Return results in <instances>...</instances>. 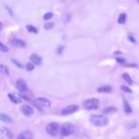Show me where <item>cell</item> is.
<instances>
[{"instance_id": "15", "label": "cell", "mask_w": 139, "mask_h": 139, "mask_svg": "<svg viewBox=\"0 0 139 139\" xmlns=\"http://www.w3.org/2000/svg\"><path fill=\"white\" fill-rule=\"evenodd\" d=\"M118 24H120V25H122V24H125L127 21V13H122L119 14V17H118Z\"/></svg>"}, {"instance_id": "35", "label": "cell", "mask_w": 139, "mask_h": 139, "mask_svg": "<svg viewBox=\"0 0 139 139\" xmlns=\"http://www.w3.org/2000/svg\"><path fill=\"white\" fill-rule=\"evenodd\" d=\"M2 28H3V24H2V22H0V31L2 30Z\"/></svg>"}, {"instance_id": "28", "label": "cell", "mask_w": 139, "mask_h": 139, "mask_svg": "<svg viewBox=\"0 0 139 139\" xmlns=\"http://www.w3.org/2000/svg\"><path fill=\"white\" fill-rule=\"evenodd\" d=\"M12 62H13V64H14V65L16 66V67H18L19 69H24V67H23V65H22L21 63H20V62H18V61L17 60H15V59H12Z\"/></svg>"}, {"instance_id": "30", "label": "cell", "mask_w": 139, "mask_h": 139, "mask_svg": "<svg viewBox=\"0 0 139 139\" xmlns=\"http://www.w3.org/2000/svg\"><path fill=\"white\" fill-rule=\"evenodd\" d=\"M64 46H59V47L57 48V51H56V53H57V54L60 55L61 53H63V51H64Z\"/></svg>"}, {"instance_id": "33", "label": "cell", "mask_w": 139, "mask_h": 139, "mask_svg": "<svg viewBox=\"0 0 139 139\" xmlns=\"http://www.w3.org/2000/svg\"><path fill=\"white\" fill-rule=\"evenodd\" d=\"M126 67H128V68H137L138 66L136 64H126Z\"/></svg>"}, {"instance_id": "13", "label": "cell", "mask_w": 139, "mask_h": 139, "mask_svg": "<svg viewBox=\"0 0 139 139\" xmlns=\"http://www.w3.org/2000/svg\"><path fill=\"white\" fill-rule=\"evenodd\" d=\"M0 73L2 74H4L5 76H9L10 75V71H9V68L7 66L3 65V64H0Z\"/></svg>"}, {"instance_id": "22", "label": "cell", "mask_w": 139, "mask_h": 139, "mask_svg": "<svg viewBox=\"0 0 139 139\" xmlns=\"http://www.w3.org/2000/svg\"><path fill=\"white\" fill-rule=\"evenodd\" d=\"M54 27V23H53V22H46L44 25V28L45 30H48V31H50V30H52Z\"/></svg>"}, {"instance_id": "17", "label": "cell", "mask_w": 139, "mask_h": 139, "mask_svg": "<svg viewBox=\"0 0 139 139\" xmlns=\"http://www.w3.org/2000/svg\"><path fill=\"white\" fill-rule=\"evenodd\" d=\"M122 77H123V79L127 82V83H128V84H130V85L134 84L132 79L131 78V75H130L129 74H127V73H124V74H122Z\"/></svg>"}, {"instance_id": "37", "label": "cell", "mask_w": 139, "mask_h": 139, "mask_svg": "<svg viewBox=\"0 0 139 139\" xmlns=\"http://www.w3.org/2000/svg\"><path fill=\"white\" fill-rule=\"evenodd\" d=\"M137 2H138V3H139V0H137Z\"/></svg>"}, {"instance_id": "16", "label": "cell", "mask_w": 139, "mask_h": 139, "mask_svg": "<svg viewBox=\"0 0 139 139\" xmlns=\"http://www.w3.org/2000/svg\"><path fill=\"white\" fill-rule=\"evenodd\" d=\"M32 135L30 134V131H24L22 134H20L17 137V139H31Z\"/></svg>"}, {"instance_id": "8", "label": "cell", "mask_w": 139, "mask_h": 139, "mask_svg": "<svg viewBox=\"0 0 139 139\" xmlns=\"http://www.w3.org/2000/svg\"><path fill=\"white\" fill-rule=\"evenodd\" d=\"M20 110H21V113H23L24 115L28 116V117H30V116H32V114H34V109L29 105L21 106Z\"/></svg>"}, {"instance_id": "19", "label": "cell", "mask_w": 139, "mask_h": 139, "mask_svg": "<svg viewBox=\"0 0 139 139\" xmlns=\"http://www.w3.org/2000/svg\"><path fill=\"white\" fill-rule=\"evenodd\" d=\"M116 110H117V109H116L115 107H108V108H105L104 110H103V113H115Z\"/></svg>"}, {"instance_id": "2", "label": "cell", "mask_w": 139, "mask_h": 139, "mask_svg": "<svg viewBox=\"0 0 139 139\" xmlns=\"http://www.w3.org/2000/svg\"><path fill=\"white\" fill-rule=\"evenodd\" d=\"M83 107L86 110H96L99 108V99L98 98H90L87 99L83 103Z\"/></svg>"}, {"instance_id": "26", "label": "cell", "mask_w": 139, "mask_h": 139, "mask_svg": "<svg viewBox=\"0 0 139 139\" xmlns=\"http://www.w3.org/2000/svg\"><path fill=\"white\" fill-rule=\"evenodd\" d=\"M0 51L2 53H7V52H9V48L6 45L3 44L2 42H0Z\"/></svg>"}, {"instance_id": "10", "label": "cell", "mask_w": 139, "mask_h": 139, "mask_svg": "<svg viewBox=\"0 0 139 139\" xmlns=\"http://www.w3.org/2000/svg\"><path fill=\"white\" fill-rule=\"evenodd\" d=\"M113 87L110 85H103V86L98 87L96 89V91L98 92H101V93H110L113 92Z\"/></svg>"}, {"instance_id": "4", "label": "cell", "mask_w": 139, "mask_h": 139, "mask_svg": "<svg viewBox=\"0 0 139 139\" xmlns=\"http://www.w3.org/2000/svg\"><path fill=\"white\" fill-rule=\"evenodd\" d=\"M74 127L70 123H65L62 125L60 128V132L63 136H69L71 134H74Z\"/></svg>"}, {"instance_id": "20", "label": "cell", "mask_w": 139, "mask_h": 139, "mask_svg": "<svg viewBox=\"0 0 139 139\" xmlns=\"http://www.w3.org/2000/svg\"><path fill=\"white\" fill-rule=\"evenodd\" d=\"M26 29L28 30V32H32V34H37V32H38V30H37L34 26H32V25H27Z\"/></svg>"}, {"instance_id": "34", "label": "cell", "mask_w": 139, "mask_h": 139, "mask_svg": "<svg viewBox=\"0 0 139 139\" xmlns=\"http://www.w3.org/2000/svg\"><path fill=\"white\" fill-rule=\"evenodd\" d=\"M119 54H122V52H120V51H116V52L113 53V55H119Z\"/></svg>"}, {"instance_id": "18", "label": "cell", "mask_w": 139, "mask_h": 139, "mask_svg": "<svg viewBox=\"0 0 139 139\" xmlns=\"http://www.w3.org/2000/svg\"><path fill=\"white\" fill-rule=\"evenodd\" d=\"M8 97H9V99L11 100V101L13 103V104H19V103L21 102L19 98H17V97L14 96V95L12 94V93H9V94H8Z\"/></svg>"}, {"instance_id": "24", "label": "cell", "mask_w": 139, "mask_h": 139, "mask_svg": "<svg viewBox=\"0 0 139 139\" xmlns=\"http://www.w3.org/2000/svg\"><path fill=\"white\" fill-rule=\"evenodd\" d=\"M53 13H52V12H49V13H46L44 14V16H43V18H44V20H50V19L53 18Z\"/></svg>"}, {"instance_id": "27", "label": "cell", "mask_w": 139, "mask_h": 139, "mask_svg": "<svg viewBox=\"0 0 139 139\" xmlns=\"http://www.w3.org/2000/svg\"><path fill=\"white\" fill-rule=\"evenodd\" d=\"M120 89L123 91V92H129V93H131L132 92V91H131L129 87H127V86H125V85H122V86L120 87Z\"/></svg>"}, {"instance_id": "6", "label": "cell", "mask_w": 139, "mask_h": 139, "mask_svg": "<svg viewBox=\"0 0 139 139\" xmlns=\"http://www.w3.org/2000/svg\"><path fill=\"white\" fill-rule=\"evenodd\" d=\"M79 109V107L77 105H70L67 106V107L62 110V114L63 115H69V114H73L75 112H77Z\"/></svg>"}, {"instance_id": "31", "label": "cell", "mask_w": 139, "mask_h": 139, "mask_svg": "<svg viewBox=\"0 0 139 139\" xmlns=\"http://www.w3.org/2000/svg\"><path fill=\"white\" fill-rule=\"evenodd\" d=\"M115 60H116V62L119 64H124L125 62H126V60H125L124 58H121V57H116Z\"/></svg>"}, {"instance_id": "11", "label": "cell", "mask_w": 139, "mask_h": 139, "mask_svg": "<svg viewBox=\"0 0 139 139\" xmlns=\"http://www.w3.org/2000/svg\"><path fill=\"white\" fill-rule=\"evenodd\" d=\"M11 44L14 47H17V48H24L26 47V42L22 39H18V38H13L11 39Z\"/></svg>"}, {"instance_id": "29", "label": "cell", "mask_w": 139, "mask_h": 139, "mask_svg": "<svg viewBox=\"0 0 139 139\" xmlns=\"http://www.w3.org/2000/svg\"><path fill=\"white\" fill-rule=\"evenodd\" d=\"M5 8H6V10H7V12L9 13V14H10V15H11V16H14V13H13V10H12L11 7H9V6L6 5Z\"/></svg>"}, {"instance_id": "36", "label": "cell", "mask_w": 139, "mask_h": 139, "mask_svg": "<svg viewBox=\"0 0 139 139\" xmlns=\"http://www.w3.org/2000/svg\"><path fill=\"white\" fill-rule=\"evenodd\" d=\"M131 139H139V136H134V137H132Z\"/></svg>"}, {"instance_id": "32", "label": "cell", "mask_w": 139, "mask_h": 139, "mask_svg": "<svg viewBox=\"0 0 139 139\" xmlns=\"http://www.w3.org/2000/svg\"><path fill=\"white\" fill-rule=\"evenodd\" d=\"M128 39L130 40V41H131V43H134V44H135V43H136V40L134 39V37L132 36V35H129V36H128Z\"/></svg>"}, {"instance_id": "3", "label": "cell", "mask_w": 139, "mask_h": 139, "mask_svg": "<svg viewBox=\"0 0 139 139\" xmlns=\"http://www.w3.org/2000/svg\"><path fill=\"white\" fill-rule=\"evenodd\" d=\"M34 105L38 108H50L51 107V101L45 97H38V98H35L34 100Z\"/></svg>"}, {"instance_id": "9", "label": "cell", "mask_w": 139, "mask_h": 139, "mask_svg": "<svg viewBox=\"0 0 139 139\" xmlns=\"http://www.w3.org/2000/svg\"><path fill=\"white\" fill-rule=\"evenodd\" d=\"M30 60L34 65L36 66H40L42 64V58L40 57L39 55L36 54V53H32L31 56H30Z\"/></svg>"}, {"instance_id": "25", "label": "cell", "mask_w": 139, "mask_h": 139, "mask_svg": "<svg viewBox=\"0 0 139 139\" xmlns=\"http://www.w3.org/2000/svg\"><path fill=\"white\" fill-rule=\"evenodd\" d=\"M136 126H137V122L135 120H134V121H131L130 123L127 125V127H128L129 129H134V128H136Z\"/></svg>"}, {"instance_id": "7", "label": "cell", "mask_w": 139, "mask_h": 139, "mask_svg": "<svg viewBox=\"0 0 139 139\" xmlns=\"http://www.w3.org/2000/svg\"><path fill=\"white\" fill-rule=\"evenodd\" d=\"M15 87L20 92H25L28 91V87H27L26 82L24 79H18L15 83Z\"/></svg>"}, {"instance_id": "14", "label": "cell", "mask_w": 139, "mask_h": 139, "mask_svg": "<svg viewBox=\"0 0 139 139\" xmlns=\"http://www.w3.org/2000/svg\"><path fill=\"white\" fill-rule=\"evenodd\" d=\"M123 109H124V112L126 113H131V112H132V110H131V107L130 106V104H129V102L127 101V100H124L123 102Z\"/></svg>"}, {"instance_id": "1", "label": "cell", "mask_w": 139, "mask_h": 139, "mask_svg": "<svg viewBox=\"0 0 139 139\" xmlns=\"http://www.w3.org/2000/svg\"><path fill=\"white\" fill-rule=\"evenodd\" d=\"M91 122L96 127H104L109 123V118L103 114H93L91 116Z\"/></svg>"}, {"instance_id": "12", "label": "cell", "mask_w": 139, "mask_h": 139, "mask_svg": "<svg viewBox=\"0 0 139 139\" xmlns=\"http://www.w3.org/2000/svg\"><path fill=\"white\" fill-rule=\"evenodd\" d=\"M0 121L5 122V123H13V118L6 113H0Z\"/></svg>"}, {"instance_id": "23", "label": "cell", "mask_w": 139, "mask_h": 139, "mask_svg": "<svg viewBox=\"0 0 139 139\" xmlns=\"http://www.w3.org/2000/svg\"><path fill=\"white\" fill-rule=\"evenodd\" d=\"M2 131H5L6 136L8 137V138H10V139L13 138V134H12V132H11V131H10V130H8V129L5 128V127H3V128H2Z\"/></svg>"}, {"instance_id": "5", "label": "cell", "mask_w": 139, "mask_h": 139, "mask_svg": "<svg viewBox=\"0 0 139 139\" xmlns=\"http://www.w3.org/2000/svg\"><path fill=\"white\" fill-rule=\"evenodd\" d=\"M46 131H47V132L50 134V135L55 136V135L58 134L59 126H58L57 123H50L49 125H47V127H46Z\"/></svg>"}, {"instance_id": "21", "label": "cell", "mask_w": 139, "mask_h": 139, "mask_svg": "<svg viewBox=\"0 0 139 139\" xmlns=\"http://www.w3.org/2000/svg\"><path fill=\"white\" fill-rule=\"evenodd\" d=\"M25 69H26L28 71H32L34 70V65L32 63V62H28V63L25 65Z\"/></svg>"}]
</instances>
